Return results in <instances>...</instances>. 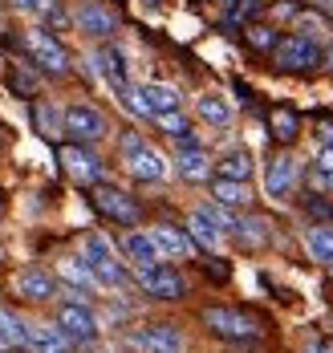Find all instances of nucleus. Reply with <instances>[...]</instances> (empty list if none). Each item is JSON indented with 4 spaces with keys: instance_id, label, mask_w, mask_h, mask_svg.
I'll return each instance as SVG.
<instances>
[{
    "instance_id": "nucleus-18",
    "label": "nucleus",
    "mask_w": 333,
    "mask_h": 353,
    "mask_svg": "<svg viewBox=\"0 0 333 353\" xmlns=\"http://www.w3.org/2000/svg\"><path fill=\"white\" fill-rule=\"evenodd\" d=\"M134 341L150 353H179V345H183V337H179L175 325H150V329H143Z\"/></svg>"
},
{
    "instance_id": "nucleus-39",
    "label": "nucleus",
    "mask_w": 333,
    "mask_h": 353,
    "mask_svg": "<svg viewBox=\"0 0 333 353\" xmlns=\"http://www.w3.org/2000/svg\"><path fill=\"white\" fill-rule=\"evenodd\" d=\"M325 70H333V45H330V53H325Z\"/></svg>"
},
{
    "instance_id": "nucleus-22",
    "label": "nucleus",
    "mask_w": 333,
    "mask_h": 353,
    "mask_svg": "<svg viewBox=\"0 0 333 353\" xmlns=\"http://www.w3.org/2000/svg\"><path fill=\"white\" fill-rule=\"evenodd\" d=\"M212 195H216V203H223V208H244L248 203V183H236V179H212Z\"/></svg>"
},
{
    "instance_id": "nucleus-17",
    "label": "nucleus",
    "mask_w": 333,
    "mask_h": 353,
    "mask_svg": "<svg viewBox=\"0 0 333 353\" xmlns=\"http://www.w3.org/2000/svg\"><path fill=\"white\" fill-rule=\"evenodd\" d=\"M122 252H126L139 268H150V264L163 260V252H159V244H154L150 232H126V236H122Z\"/></svg>"
},
{
    "instance_id": "nucleus-36",
    "label": "nucleus",
    "mask_w": 333,
    "mask_h": 353,
    "mask_svg": "<svg viewBox=\"0 0 333 353\" xmlns=\"http://www.w3.org/2000/svg\"><path fill=\"white\" fill-rule=\"evenodd\" d=\"M203 272H208L212 281H228V264H223V260H208V264H203Z\"/></svg>"
},
{
    "instance_id": "nucleus-30",
    "label": "nucleus",
    "mask_w": 333,
    "mask_h": 353,
    "mask_svg": "<svg viewBox=\"0 0 333 353\" xmlns=\"http://www.w3.org/2000/svg\"><path fill=\"white\" fill-rule=\"evenodd\" d=\"M25 321L17 317V313H8V309H0V337L8 341V345H25Z\"/></svg>"
},
{
    "instance_id": "nucleus-26",
    "label": "nucleus",
    "mask_w": 333,
    "mask_h": 353,
    "mask_svg": "<svg viewBox=\"0 0 333 353\" xmlns=\"http://www.w3.org/2000/svg\"><path fill=\"white\" fill-rule=\"evenodd\" d=\"M33 122H37V130L45 139H61L65 134V114H57L49 102H37L33 106Z\"/></svg>"
},
{
    "instance_id": "nucleus-31",
    "label": "nucleus",
    "mask_w": 333,
    "mask_h": 353,
    "mask_svg": "<svg viewBox=\"0 0 333 353\" xmlns=\"http://www.w3.org/2000/svg\"><path fill=\"white\" fill-rule=\"evenodd\" d=\"M154 122H159V130H163V134H171L175 142L183 139V134H191V122H187L179 110H171V114H159Z\"/></svg>"
},
{
    "instance_id": "nucleus-9",
    "label": "nucleus",
    "mask_w": 333,
    "mask_h": 353,
    "mask_svg": "<svg viewBox=\"0 0 333 353\" xmlns=\"http://www.w3.org/2000/svg\"><path fill=\"white\" fill-rule=\"evenodd\" d=\"M139 284L147 288L150 296H159V301H179L187 292L183 276L175 272V268H167V264H150V268H139Z\"/></svg>"
},
{
    "instance_id": "nucleus-23",
    "label": "nucleus",
    "mask_w": 333,
    "mask_h": 353,
    "mask_svg": "<svg viewBox=\"0 0 333 353\" xmlns=\"http://www.w3.org/2000/svg\"><path fill=\"white\" fill-rule=\"evenodd\" d=\"M268 134L276 142H293L296 134H301V118H296L289 106H276L268 114Z\"/></svg>"
},
{
    "instance_id": "nucleus-19",
    "label": "nucleus",
    "mask_w": 333,
    "mask_h": 353,
    "mask_svg": "<svg viewBox=\"0 0 333 353\" xmlns=\"http://www.w3.org/2000/svg\"><path fill=\"white\" fill-rule=\"evenodd\" d=\"M150 236H154V244H159L163 256H191V252H195L191 232H179V228H171V223H159Z\"/></svg>"
},
{
    "instance_id": "nucleus-1",
    "label": "nucleus",
    "mask_w": 333,
    "mask_h": 353,
    "mask_svg": "<svg viewBox=\"0 0 333 353\" xmlns=\"http://www.w3.org/2000/svg\"><path fill=\"white\" fill-rule=\"evenodd\" d=\"M81 256L90 260V268H94L98 284H106V288H118V284L126 281V272H122V264H118V256H114L110 240H106L102 232H90V236H85V244H81Z\"/></svg>"
},
{
    "instance_id": "nucleus-27",
    "label": "nucleus",
    "mask_w": 333,
    "mask_h": 353,
    "mask_svg": "<svg viewBox=\"0 0 333 353\" xmlns=\"http://www.w3.org/2000/svg\"><path fill=\"white\" fill-rule=\"evenodd\" d=\"M187 232H191V240H195V244H203V248H216V244H220V236H223L220 228H216L208 215L199 212V208H195V212H191V219H187Z\"/></svg>"
},
{
    "instance_id": "nucleus-24",
    "label": "nucleus",
    "mask_w": 333,
    "mask_h": 353,
    "mask_svg": "<svg viewBox=\"0 0 333 353\" xmlns=\"http://www.w3.org/2000/svg\"><path fill=\"white\" fill-rule=\"evenodd\" d=\"M305 248H309V256H313L317 264H333V228L313 223V228L305 232Z\"/></svg>"
},
{
    "instance_id": "nucleus-35",
    "label": "nucleus",
    "mask_w": 333,
    "mask_h": 353,
    "mask_svg": "<svg viewBox=\"0 0 333 353\" xmlns=\"http://www.w3.org/2000/svg\"><path fill=\"white\" fill-rule=\"evenodd\" d=\"M317 171L333 179V146H321V154H317Z\"/></svg>"
},
{
    "instance_id": "nucleus-15",
    "label": "nucleus",
    "mask_w": 333,
    "mask_h": 353,
    "mask_svg": "<svg viewBox=\"0 0 333 353\" xmlns=\"http://www.w3.org/2000/svg\"><path fill=\"white\" fill-rule=\"evenodd\" d=\"M126 167H130V175L143 179V183H159V179H167V163H163V154L150 150L147 142H143L134 154H126Z\"/></svg>"
},
{
    "instance_id": "nucleus-25",
    "label": "nucleus",
    "mask_w": 333,
    "mask_h": 353,
    "mask_svg": "<svg viewBox=\"0 0 333 353\" xmlns=\"http://www.w3.org/2000/svg\"><path fill=\"white\" fill-rule=\"evenodd\" d=\"M195 114H199L208 126H228V122H232V106L223 102L220 94H203V98L195 102Z\"/></svg>"
},
{
    "instance_id": "nucleus-38",
    "label": "nucleus",
    "mask_w": 333,
    "mask_h": 353,
    "mask_svg": "<svg viewBox=\"0 0 333 353\" xmlns=\"http://www.w3.org/2000/svg\"><path fill=\"white\" fill-rule=\"evenodd\" d=\"M41 0H12V8H37Z\"/></svg>"
},
{
    "instance_id": "nucleus-21",
    "label": "nucleus",
    "mask_w": 333,
    "mask_h": 353,
    "mask_svg": "<svg viewBox=\"0 0 333 353\" xmlns=\"http://www.w3.org/2000/svg\"><path fill=\"white\" fill-rule=\"evenodd\" d=\"M216 175L236 179V183H248V179H252V154H248V150H228V154L220 159V167H216Z\"/></svg>"
},
{
    "instance_id": "nucleus-6",
    "label": "nucleus",
    "mask_w": 333,
    "mask_h": 353,
    "mask_svg": "<svg viewBox=\"0 0 333 353\" xmlns=\"http://www.w3.org/2000/svg\"><path fill=\"white\" fill-rule=\"evenodd\" d=\"M110 126H106V114L98 106H90V102H74V106L65 110V134L74 142H98L106 134Z\"/></svg>"
},
{
    "instance_id": "nucleus-37",
    "label": "nucleus",
    "mask_w": 333,
    "mask_h": 353,
    "mask_svg": "<svg viewBox=\"0 0 333 353\" xmlns=\"http://www.w3.org/2000/svg\"><path fill=\"white\" fill-rule=\"evenodd\" d=\"M139 146H143V139H139V134H122V159H126V154H134Z\"/></svg>"
},
{
    "instance_id": "nucleus-2",
    "label": "nucleus",
    "mask_w": 333,
    "mask_h": 353,
    "mask_svg": "<svg viewBox=\"0 0 333 353\" xmlns=\"http://www.w3.org/2000/svg\"><path fill=\"white\" fill-rule=\"evenodd\" d=\"M203 325H208L216 337H228V341H252V337L260 333L256 321L248 317V313H240V309H223V305L203 309Z\"/></svg>"
},
{
    "instance_id": "nucleus-20",
    "label": "nucleus",
    "mask_w": 333,
    "mask_h": 353,
    "mask_svg": "<svg viewBox=\"0 0 333 353\" xmlns=\"http://www.w3.org/2000/svg\"><path fill=\"white\" fill-rule=\"evenodd\" d=\"M175 171L191 183H203L208 171H212V159H208V150L203 146H195V150H179V159H175Z\"/></svg>"
},
{
    "instance_id": "nucleus-29",
    "label": "nucleus",
    "mask_w": 333,
    "mask_h": 353,
    "mask_svg": "<svg viewBox=\"0 0 333 353\" xmlns=\"http://www.w3.org/2000/svg\"><path fill=\"white\" fill-rule=\"evenodd\" d=\"M236 236H240V244H248V248H260V244H268V219H244L240 228H236Z\"/></svg>"
},
{
    "instance_id": "nucleus-14",
    "label": "nucleus",
    "mask_w": 333,
    "mask_h": 353,
    "mask_svg": "<svg viewBox=\"0 0 333 353\" xmlns=\"http://www.w3.org/2000/svg\"><path fill=\"white\" fill-rule=\"evenodd\" d=\"M17 292H21L25 301H53V296H57V281H53V272H45V268H21V272H17Z\"/></svg>"
},
{
    "instance_id": "nucleus-33",
    "label": "nucleus",
    "mask_w": 333,
    "mask_h": 353,
    "mask_svg": "<svg viewBox=\"0 0 333 353\" xmlns=\"http://www.w3.org/2000/svg\"><path fill=\"white\" fill-rule=\"evenodd\" d=\"M199 212L208 215V219H212V223H216V228H220V232H236V228H240V219H236V215L228 212V208H223V203H203V208H199Z\"/></svg>"
},
{
    "instance_id": "nucleus-12",
    "label": "nucleus",
    "mask_w": 333,
    "mask_h": 353,
    "mask_svg": "<svg viewBox=\"0 0 333 353\" xmlns=\"http://www.w3.org/2000/svg\"><path fill=\"white\" fill-rule=\"evenodd\" d=\"M94 208L102 215H110V219H118V223H139V203L126 195V191H118V187H94Z\"/></svg>"
},
{
    "instance_id": "nucleus-34",
    "label": "nucleus",
    "mask_w": 333,
    "mask_h": 353,
    "mask_svg": "<svg viewBox=\"0 0 333 353\" xmlns=\"http://www.w3.org/2000/svg\"><path fill=\"white\" fill-rule=\"evenodd\" d=\"M248 45L260 49V53H272L281 41H276V29H268V25H252V29H248Z\"/></svg>"
},
{
    "instance_id": "nucleus-13",
    "label": "nucleus",
    "mask_w": 333,
    "mask_h": 353,
    "mask_svg": "<svg viewBox=\"0 0 333 353\" xmlns=\"http://www.w3.org/2000/svg\"><path fill=\"white\" fill-rule=\"evenodd\" d=\"M61 163H65L70 179H77V183H94V179L102 175V159L94 150H85V142L61 146Z\"/></svg>"
},
{
    "instance_id": "nucleus-16",
    "label": "nucleus",
    "mask_w": 333,
    "mask_h": 353,
    "mask_svg": "<svg viewBox=\"0 0 333 353\" xmlns=\"http://www.w3.org/2000/svg\"><path fill=\"white\" fill-rule=\"evenodd\" d=\"M25 345H33L37 353H65L74 341L61 333V325H37V321H33V325L25 329Z\"/></svg>"
},
{
    "instance_id": "nucleus-4",
    "label": "nucleus",
    "mask_w": 333,
    "mask_h": 353,
    "mask_svg": "<svg viewBox=\"0 0 333 353\" xmlns=\"http://www.w3.org/2000/svg\"><path fill=\"white\" fill-rule=\"evenodd\" d=\"M94 61H98V73L106 77V85L122 98V106L134 110V85L126 81V57H122V49H118V45H102V49L94 53Z\"/></svg>"
},
{
    "instance_id": "nucleus-32",
    "label": "nucleus",
    "mask_w": 333,
    "mask_h": 353,
    "mask_svg": "<svg viewBox=\"0 0 333 353\" xmlns=\"http://www.w3.org/2000/svg\"><path fill=\"white\" fill-rule=\"evenodd\" d=\"M264 4H268V0H236V4H232V12H228V21H232V25H248L252 17L264 12Z\"/></svg>"
},
{
    "instance_id": "nucleus-5",
    "label": "nucleus",
    "mask_w": 333,
    "mask_h": 353,
    "mask_svg": "<svg viewBox=\"0 0 333 353\" xmlns=\"http://www.w3.org/2000/svg\"><path fill=\"white\" fill-rule=\"evenodd\" d=\"M57 325H61V333H65L74 345H90V341L98 337V317L90 313L85 301H65V305L57 309Z\"/></svg>"
},
{
    "instance_id": "nucleus-11",
    "label": "nucleus",
    "mask_w": 333,
    "mask_h": 353,
    "mask_svg": "<svg viewBox=\"0 0 333 353\" xmlns=\"http://www.w3.org/2000/svg\"><path fill=\"white\" fill-rule=\"evenodd\" d=\"M74 25L85 37H110L118 29V12L106 8V4H98V0H85V4L74 8Z\"/></svg>"
},
{
    "instance_id": "nucleus-8",
    "label": "nucleus",
    "mask_w": 333,
    "mask_h": 353,
    "mask_svg": "<svg viewBox=\"0 0 333 353\" xmlns=\"http://www.w3.org/2000/svg\"><path fill=\"white\" fill-rule=\"evenodd\" d=\"M171 110H179V90L175 85H163V81L134 85V114L159 118V114H171Z\"/></svg>"
},
{
    "instance_id": "nucleus-28",
    "label": "nucleus",
    "mask_w": 333,
    "mask_h": 353,
    "mask_svg": "<svg viewBox=\"0 0 333 353\" xmlns=\"http://www.w3.org/2000/svg\"><path fill=\"white\" fill-rule=\"evenodd\" d=\"M57 272H61V276L70 281V288H81V292H85V288H90L94 281H98L85 256H81V260H77V256H70V260H61V268H57Z\"/></svg>"
},
{
    "instance_id": "nucleus-40",
    "label": "nucleus",
    "mask_w": 333,
    "mask_h": 353,
    "mask_svg": "<svg viewBox=\"0 0 333 353\" xmlns=\"http://www.w3.org/2000/svg\"><path fill=\"white\" fill-rule=\"evenodd\" d=\"M220 4H228V8H232V4H236V0H220Z\"/></svg>"
},
{
    "instance_id": "nucleus-3",
    "label": "nucleus",
    "mask_w": 333,
    "mask_h": 353,
    "mask_svg": "<svg viewBox=\"0 0 333 353\" xmlns=\"http://www.w3.org/2000/svg\"><path fill=\"white\" fill-rule=\"evenodd\" d=\"M272 61H276V70H285V73H301V70H313L321 61V53H317V41L313 37L293 33L272 49Z\"/></svg>"
},
{
    "instance_id": "nucleus-10",
    "label": "nucleus",
    "mask_w": 333,
    "mask_h": 353,
    "mask_svg": "<svg viewBox=\"0 0 333 353\" xmlns=\"http://www.w3.org/2000/svg\"><path fill=\"white\" fill-rule=\"evenodd\" d=\"M296 187V159L293 154H272V163L264 167V195L268 199H289Z\"/></svg>"
},
{
    "instance_id": "nucleus-7",
    "label": "nucleus",
    "mask_w": 333,
    "mask_h": 353,
    "mask_svg": "<svg viewBox=\"0 0 333 353\" xmlns=\"http://www.w3.org/2000/svg\"><path fill=\"white\" fill-rule=\"evenodd\" d=\"M25 49H29V57L37 61L41 70H49V73H65V70H70V53L61 49V41H57V37L45 33V29L25 33Z\"/></svg>"
}]
</instances>
